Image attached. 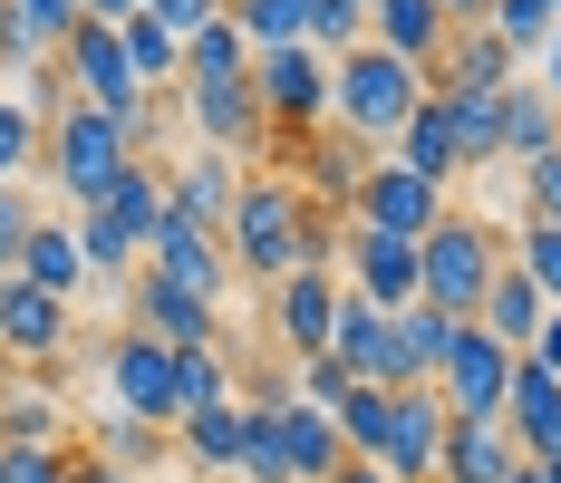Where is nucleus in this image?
Instances as JSON below:
<instances>
[{
  "label": "nucleus",
  "mask_w": 561,
  "mask_h": 483,
  "mask_svg": "<svg viewBox=\"0 0 561 483\" xmlns=\"http://www.w3.org/2000/svg\"><path fill=\"white\" fill-rule=\"evenodd\" d=\"M88 455L107 464V474H136V483H156V464H165V426H146V416H98V435H88Z\"/></svg>",
  "instance_id": "30"
},
{
  "label": "nucleus",
  "mask_w": 561,
  "mask_h": 483,
  "mask_svg": "<svg viewBox=\"0 0 561 483\" xmlns=\"http://www.w3.org/2000/svg\"><path fill=\"white\" fill-rule=\"evenodd\" d=\"M436 97V78L426 68H407V58H388L378 39H358V49L330 58V126H348L368 156H388L397 136H407V116Z\"/></svg>",
  "instance_id": "2"
},
{
  "label": "nucleus",
  "mask_w": 561,
  "mask_h": 483,
  "mask_svg": "<svg viewBox=\"0 0 561 483\" xmlns=\"http://www.w3.org/2000/svg\"><path fill=\"white\" fill-rule=\"evenodd\" d=\"M174 445H184V464H194V474L232 483V474H242V445H252V406H242V396H232V406H204V416H184V426H174Z\"/></svg>",
  "instance_id": "22"
},
{
  "label": "nucleus",
  "mask_w": 561,
  "mask_h": 483,
  "mask_svg": "<svg viewBox=\"0 0 561 483\" xmlns=\"http://www.w3.org/2000/svg\"><path fill=\"white\" fill-rule=\"evenodd\" d=\"M224 252L242 280H290V271H310V262H330L339 271V222L330 214H310V194H300V174H242L232 184V232H224Z\"/></svg>",
  "instance_id": "1"
},
{
  "label": "nucleus",
  "mask_w": 561,
  "mask_h": 483,
  "mask_svg": "<svg viewBox=\"0 0 561 483\" xmlns=\"http://www.w3.org/2000/svg\"><path fill=\"white\" fill-rule=\"evenodd\" d=\"M504 262H513V271H523V280H533V290L561 310V222H523V242H513Z\"/></svg>",
  "instance_id": "38"
},
{
  "label": "nucleus",
  "mask_w": 561,
  "mask_h": 483,
  "mask_svg": "<svg viewBox=\"0 0 561 483\" xmlns=\"http://www.w3.org/2000/svg\"><path fill=\"white\" fill-rule=\"evenodd\" d=\"M494 271H504L494 222L446 214L426 242H416V300H426V310H446V320H474V310H484V290H494Z\"/></svg>",
  "instance_id": "4"
},
{
  "label": "nucleus",
  "mask_w": 561,
  "mask_h": 483,
  "mask_svg": "<svg viewBox=\"0 0 561 483\" xmlns=\"http://www.w3.org/2000/svg\"><path fill=\"white\" fill-rule=\"evenodd\" d=\"M0 445H68V406L49 387H10L0 396Z\"/></svg>",
  "instance_id": "33"
},
{
  "label": "nucleus",
  "mask_w": 561,
  "mask_h": 483,
  "mask_svg": "<svg viewBox=\"0 0 561 483\" xmlns=\"http://www.w3.org/2000/svg\"><path fill=\"white\" fill-rule=\"evenodd\" d=\"M290 396H300V406H320V416H339L348 368H339V358H290Z\"/></svg>",
  "instance_id": "42"
},
{
  "label": "nucleus",
  "mask_w": 561,
  "mask_h": 483,
  "mask_svg": "<svg viewBox=\"0 0 561 483\" xmlns=\"http://www.w3.org/2000/svg\"><path fill=\"white\" fill-rule=\"evenodd\" d=\"M436 396H446L455 426H504L513 348H504V338H484V329H465V338H455V358H446V377H436Z\"/></svg>",
  "instance_id": "7"
},
{
  "label": "nucleus",
  "mask_w": 561,
  "mask_h": 483,
  "mask_svg": "<svg viewBox=\"0 0 561 483\" xmlns=\"http://www.w3.org/2000/svg\"><path fill=\"white\" fill-rule=\"evenodd\" d=\"M78 10H88V20H98V30H126V20H136V10H146V0H78Z\"/></svg>",
  "instance_id": "47"
},
{
  "label": "nucleus",
  "mask_w": 561,
  "mask_h": 483,
  "mask_svg": "<svg viewBox=\"0 0 561 483\" xmlns=\"http://www.w3.org/2000/svg\"><path fill=\"white\" fill-rule=\"evenodd\" d=\"M39 136H49V116H30V107L0 97V184H20V174L39 164Z\"/></svg>",
  "instance_id": "39"
},
{
  "label": "nucleus",
  "mask_w": 561,
  "mask_h": 483,
  "mask_svg": "<svg viewBox=\"0 0 561 483\" xmlns=\"http://www.w3.org/2000/svg\"><path fill=\"white\" fill-rule=\"evenodd\" d=\"M513 464H523V445H513L504 426H455L436 483H513Z\"/></svg>",
  "instance_id": "29"
},
{
  "label": "nucleus",
  "mask_w": 561,
  "mask_h": 483,
  "mask_svg": "<svg viewBox=\"0 0 561 483\" xmlns=\"http://www.w3.org/2000/svg\"><path fill=\"white\" fill-rule=\"evenodd\" d=\"M436 10H446L455 30H484V10H494V0H436Z\"/></svg>",
  "instance_id": "49"
},
{
  "label": "nucleus",
  "mask_w": 561,
  "mask_h": 483,
  "mask_svg": "<svg viewBox=\"0 0 561 483\" xmlns=\"http://www.w3.org/2000/svg\"><path fill=\"white\" fill-rule=\"evenodd\" d=\"M174 396H184V416H204V406H232L242 387H232L224 348H184V358H174ZM184 416H174V426H184Z\"/></svg>",
  "instance_id": "36"
},
{
  "label": "nucleus",
  "mask_w": 561,
  "mask_h": 483,
  "mask_svg": "<svg viewBox=\"0 0 561 483\" xmlns=\"http://www.w3.org/2000/svg\"><path fill=\"white\" fill-rule=\"evenodd\" d=\"M513 483H542V474H533V464H513Z\"/></svg>",
  "instance_id": "52"
},
{
  "label": "nucleus",
  "mask_w": 561,
  "mask_h": 483,
  "mask_svg": "<svg viewBox=\"0 0 561 483\" xmlns=\"http://www.w3.org/2000/svg\"><path fill=\"white\" fill-rule=\"evenodd\" d=\"M561 146V107L542 78H513L504 88V164H542Z\"/></svg>",
  "instance_id": "26"
},
{
  "label": "nucleus",
  "mask_w": 561,
  "mask_h": 483,
  "mask_svg": "<svg viewBox=\"0 0 561 483\" xmlns=\"http://www.w3.org/2000/svg\"><path fill=\"white\" fill-rule=\"evenodd\" d=\"M330 358H339V368H348V387H407V377H397V320H388V310H368L358 290L339 300Z\"/></svg>",
  "instance_id": "17"
},
{
  "label": "nucleus",
  "mask_w": 561,
  "mask_h": 483,
  "mask_svg": "<svg viewBox=\"0 0 561 483\" xmlns=\"http://www.w3.org/2000/svg\"><path fill=\"white\" fill-rule=\"evenodd\" d=\"M368 39V0H310V49L339 58V49H358Z\"/></svg>",
  "instance_id": "40"
},
{
  "label": "nucleus",
  "mask_w": 561,
  "mask_h": 483,
  "mask_svg": "<svg viewBox=\"0 0 561 483\" xmlns=\"http://www.w3.org/2000/svg\"><path fill=\"white\" fill-rule=\"evenodd\" d=\"M20 280H30V290H49V300H68V310H78V290H88V262H78V222H30V242H20Z\"/></svg>",
  "instance_id": "21"
},
{
  "label": "nucleus",
  "mask_w": 561,
  "mask_h": 483,
  "mask_svg": "<svg viewBox=\"0 0 561 483\" xmlns=\"http://www.w3.org/2000/svg\"><path fill=\"white\" fill-rule=\"evenodd\" d=\"M465 329H474V320H446V310H426V300H407V310H397V377H407V387H436Z\"/></svg>",
  "instance_id": "24"
},
{
  "label": "nucleus",
  "mask_w": 561,
  "mask_h": 483,
  "mask_svg": "<svg viewBox=\"0 0 561 483\" xmlns=\"http://www.w3.org/2000/svg\"><path fill=\"white\" fill-rule=\"evenodd\" d=\"M39 164H49V184L68 194V214H98L107 204V184L136 164V146H126V126L116 116H98V107H68L49 116V136H39Z\"/></svg>",
  "instance_id": "3"
},
{
  "label": "nucleus",
  "mask_w": 561,
  "mask_h": 483,
  "mask_svg": "<svg viewBox=\"0 0 561 483\" xmlns=\"http://www.w3.org/2000/svg\"><path fill=\"white\" fill-rule=\"evenodd\" d=\"M107 406H116V416H146V426H174V416H184L165 338H146V329H107Z\"/></svg>",
  "instance_id": "6"
},
{
  "label": "nucleus",
  "mask_w": 561,
  "mask_h": 483,
  "mask_svg": "<svg viewBox=\"0 0 561 483\" xmlns=\"http://www.w3.org/2000/svg\"><path fill=\"white\" fill-rule=\"evenodd\" d=\"M388 406H397V387H348V396H339L348 464H378V455H388Z\"/></svg>",
  "instance_id": "35"
},
{
  "label": "nucleus",
  "mask_w": 561,
  "mask_h": 483,
  "mask_svg": "<svg viewBox=\"0 0 561 483\" xmlns=\"http://www.w3.org/2000/svg\"><path fill=\"white\" fill-rule=\"evenodd\" d=\"M146 271H156V280H174V290H194V300H214V310H224L232 280H242V271H232V252L204 232V222H184V214L156 222V242H146Z\"/></svg>",
  "instance_id": "12"
},
{
  "label": "nucleus",
  "mask_w": 561,
  "mask_h": 483,
  "mask_svg": "<svg viewBox=\"0 0 561 483\" xmlns=\"http://www.w3.org/2000/svg\"><path fill=\"white\" fill-rule=\"evenodd\" d=\"M290 164L310 174V214H330V222H348V204H358V184H368V146L348 136V126H320V136H300L290 146Z\"/></svg>",
  "instance_id": "16"
},
{
  "label": "nucleus",
  "mask_w": 561,
  "mask_h": 483,
  "mask_svg": "<svg viewBox=\"0 0 561 483\" xmlns=\"http://www.w3.org/2000/svg\"><path fill=\"white\" fill-rule=\"evenodd\" d=\"M513 78H523V58H513L494 30H455L446 58H436V88H465V97H504Z\"/></svg>",
  "instance_id": "23"
},
{
  "label": "nucleus",
  "mask_w": 561,
  "mask_h": 483,
  "mask_svg": "<svg viewBox=\"0 0 561 483\" xmlns=\"http://www.w3.org/2000/svg\"><path fill=\"white\" fill-rule=\"evenodd\" d=\"M184 78H252V39L232 30V10L214 20V30H194V39H184Z\"/></svg>",
  "instance_id": "37"
},
{
  "label": "nucleus",
  "mask_w": 561,
  "mask_h": 483,
  "mask_svg": "<svg viewBox=\"0 0 561 483\" xmlns=\"http://www.w3.org/2000/svg\"><path fill=\"white\" fill-rule=\"evenodd\" d=\"M523 222H561V146L542 164H523Z\"/></svg>",
  "instance_id": "43"
},
{
  "label": "nucleus",
  "mask_w": 561,
  "mask_h": 483,
  "mask_svg": "<svg viewBox=\"0 0 561 483\" xmlns=\"http://www.w3.org/2000/svg\"><path fill=\"white\" fill-rule=\"evenodd\" d=\"M116 49H126V68H136V88H146V97L184 78V39H174V30L156 20V10H136V20L116 30Z\"/></svg>",
  "instance_id": "31"
},
{
  "label": "nucleus",
  "mask_w": 561,
  "mask_h": 483,
  "mask_svg": "<svg viewBox=\"0 0 561 483\" xmlns=\"http://www.w3.org/2000/svg\"><path fill=\"white\" fill-rule=\"evenodd\" d=\"M339 483H397L388 464H339Z\"/></svg>",
  "instance_id": "50"
},
{
  "label": "nucleus",
  "mask_w": 561,
  "mask_h": 483,
  "mask_svg": "<svg viewBox=\"0 0 561 483\" xmlns=\"http://www.w3.org/2000/svg\"><path fill=\"white\" fill-rule=\"evenodd\" d=\"M68 329H78L68 300L30 290L20 271H0V358H10V368H58V358H68Z\"/></svg>",
  "instance_id": "10"
},
{
  "label": "nucleus",
  "mask_w": 561,
  "mask_h": 483,
  "mask_svg": "<svg viewBox=\"0 0 561 483\" xmlns=\"http://www.w3.org/2000/svg\"><path fill=\"white\" fill-rule=\"evenodd\" d=\"M446 214H455V204L426 184V174H407L397 156L368 164V184H358V204H348V222H368V232H397V242H426Z\"/></svg>",
  "instance_id": "8"
},
{
  "label": "nucleus",
  "mask_w": 561,
  "mask_h": 483,
  "mask_svg": "<svg viewBox=\"0 0 561 483\" xmlns=\"http://www.w3.org/2000/svg\"><path fill=\"white\" fill-rule=\"evenodd\" d=\"M146 10H156V20H165L174 39H194V30H214V20H224L232 0H146Z\"/></svg>",
  "instance_id": "45"
},
{
  "label": "nucleus",
  "mask_w": 561,
  "mask_h": 483,
  "mask_svg": "<svg viewBox=\"0 0 561 483\" xmlns=\"http://www.w3.org/2000/svg\"><path fill=\"white\" fill-rule=\"evenodd\" d=\"M339 271H348V290H358L368 310H388V320L416 300V242H397V232L339 222Z\"/></svg>",
  "instance_id": "13"
},
{
  "label": "nucleus",
  "mask_w": 561,
  "mask_h": 483,
  "mask_svg": "<svg viewBox=\"0 0 561 483\" xmlns=\"http://www.w3.org/2000/svg\"><path fill=\"white\" fill-rule=\"evenodd\" d=\"M388 156L407 164V174H426L436 194H455V184H465V156H455V116H446V97H426V107L407 116V136H397Z\"/></svg>",
  "instance_id": "25"
},
{
  "label": "nucleus",
  "mask_w": 561,
  "mask_h": 483,
  "mask_svg": "<svg viewBox=\"0 0 561 483\" xmlns=\"http://www.w3.org/2000/svg\"><path fill=\"white\" fill-rule=\"evenodd\" d=\"M446 435H455V416H446V396L436 387H397V406H388V464L397 483H436V464H446Z\"/></svg>",
  "instance_id": "15"
},
{
  "label": "nucleus",
  "mask_w": 561,
  "mask_h": 483,
  "mask_svg": "<svg viewBox=\"0 0 561 483\" xmlns=\"http://www.w3.org/2000/svg\"><path fill=\"white\" fill-rule=\"evenodd\" d=\"M252 97H262V126L280 146L320 136L330 126V58L320 49H252Z\"/></svg>",
  "instance_id": "5"
},
{
  "label": "nucleus",
  "mask_w": 561,
  "mask_h": 483,
  "mask_svg": "<svg viewBox=\"0 0 561 483\" xmlns=\"http://www.w3.org/2000/svg\"><path fill=\"white\" fill-rule=\"evenodd\" d=\"M504 435L523 445V464L561 455V377L542 358H513V396H504Z\"/></svg>",
  "instance_id": "18"
},
{
  "label": "nucleus",
  "mask_w": 561,
  "mask_h": 483,
  "mask_svg": "<svg viewBox=\"0 0 561 483\" xmlns=\"http://www.w3.org/2000/svg\"><path fill=\"white\" fill-rule=\"evenodd\" d=\"M10 377H20V368H10V358H0V396H10Z\"/></svg>",
  "instance_id": "51"
},
{
  "label": "nucleus",
  "mask_w": 561,
  "mask_h": 483,
  "mask_svg": "<svg viewBox=\"0 0 561 483\" xmlns=\"http://www.w3.org/2000/svg\"><path fill=\"white\" fill-rule=\"evenodd\" d=\"M232 30L252 49H310V0H232Z\"/></svg>",
  "instance_id": "34"
},
{
  "label": "nucleus",
  "mask_w": 561,
  "mask_h": 483,
  "mask_svg": "<svg viewBox=\"0 0 561 483\" xmlns=\"http://www.w3.org/2000/svg\"><path fill=\"white\" fill-rule=\"evenodd\" d=\"M436 97H446V116H455V156H465V174L504 156V97H465V88H436Z\"/></svg>",
  "instance_id": "32"
},
{
  "label": "nucleus",
  "mask_w": 561,
  "mask_h": 483,
  "mask_svg": "<svg viewBox=\"0 0 561 483\" xmlns=\"http://www.w3.org/2000/svg\"><path fill=\"white\" fill-rule=\"evenodd\" d=\"M78 445H0V483H68Z\"/></svg>",
  "instance_id": "41"
},
{
  "label": "nucleus",
  "mask_w": 561,
  "mask_h": 483,
  "mask_svg": "<svg viewBox=\"0 0 561 483\" xmlns=\"http://www.w3.org/2000/svg\"><path fill=\"white\" fill-rule=\"evenodd\" d=\"M232 184H242V174H232V156H214V146H204V156H184V164H165V204H174L184 222H204L214 242L232 232Z\"/></svg>",
  "instance_id": "20"
},
{
  "label": "nucleus",
  "mask_w": 561,
  "mask_h": 483,
  "mask_svg": "<svg viewBox=\"0 0 561 483\" xmlns=\"http://www.w3.org/2000/svg\"><path fill=\"white\" fill-rule=\"evenodd\" d=\"M30 222H39V214H30V184H0V271L20 262V242H30Z\"/></svg>",
  "instance_id": "44"
},
{
  "label": "nucleus",
  "mask_w": 561,
  "mask_h": 483,
  "mask_svg": "<svg viewBox=\"0 0 561 483\" xmlns=\"http://www.w3.org/2000/svg\"><path fill=\"white\" fill-rule=\"evenodd\" d=\"M368 39H378L388 58H407V68H426V78H436L455 20L436 10V0H368Z\"/></svg>",
  "instance_id": "19"
},
{
  "label": "nucleus",
  "mask_w": 561,
  "mask_h": 483,
  "mask_svg": "<svg viewBox=\"0 0 561 483\" xmlns=\"http://www.w3.org/2000/svg\"><path fill=\"white\" fill-rule=\"evenodd\" d=\"M68 483H136V474H107L98 455H68Z\"/></svg>",
  "instance_id": "48"
},
{
  "label": "nucleus",
  "mask_w": 561,
  "mask_h": 483,
  "mask_svg": "<svg viewBox=\"0 0 561 483\" xmlns=\"http://www.w3.org/2000/svg\"><path fill=\"white\" fill-rule=\"evenodd\" d=\"M339 300H348V280H339L330 262H310V271H290V280H272V338H280V358H330Z\"/></svg>",
  "instance_id": "9"
},
{
  "label": "nucleus",
  "mask_w": 561,
  "mask_h": 483,
  "mask_svg": "<svg viewBox=\"0 0 561 483\" xmlns=\"http://www.w3.org/2000/svg\"><path fill=\"white\" fill-rule=\"evenodd\" d=\"M523 358H542V368L561 377V310H542V338H533V348H523Z\"/></svg>",
  "instance_id": "46"
},
{
  "label": "nucleus",
  "mask_w": 561,
  "mask_h": 483,
  "mask_svg": "<svg viewBox=\"0 0 561 483\" xmlns=\"http://www.w3.org/2000/svg\"><path fill=\"white\" fill-rule=\"evenodd\" d=\"M98 214H107L116 232L146 252V242H156V222L174 214V204H165V164H146V156H136V164H126V174L107 184V204H98Z\"/></svg>",
  "instance_id": "28"
},
{
  "label": "nucleus",
  "mask_w": 561,
  "mask_h": 483,
  "mask_svg": "<svg viewBox=\"0 0 561 483\" xmlns=\"http://www.w3.org/2000/svg\"><path fill=\"white\" fill-rule=\"evenodd\" d=\"M552 10H561V0H552Z\"/></svg>",
  "instance_id": "53"
},
{
  "label": "nucleus",
  "mask_w": 561,
  "mask_h": 483,
  "mask_svg": "<svg viewBox=\"0 0 561 483\" xmlns=\"http://www.w3.org/2000/svg\"><path fill=\"white\" fill-rule=\"evenodd\" d=\"M184 116H194V136H204L214 156H262V146H272L252 78H184Z\"/></svg>",
  "instance_id": "14"
},
{
  "label": "nucleus",
  "mask_w": 561,
  "mask_h": 483,
  "mask_svg": "<svg viewBox=\"0 0 561 483\" xmlns=\"http://www.w3.org/2000/svg\"><path fill=\"white\" fill-rule=\"evenodd\" d=\"M126 329L165 338L174 358H184V348H232V338H224V310H214V300H194V290H174V280H156V271H136V280H126Z\"/></svg>",
  "instance_id": "11"
},
{
  "label": "nucleus",
  "mask_w": 561,
  "mask_h": 483,
  "mask_svg": "<svg viewBox=\"0 0 561 483\" xmlns=\"http://www.w3.org/2000/svg\"><path fill=\"white\" fill-rule=\"evenodd\" d=\"M542 310H552V300H542V290L504 262V271H494V290H484V310H474V329H484V338H504L513 358H523V348L542 338Z\"/></svg>",
  "instance_id": "27"
}]
</instances>
